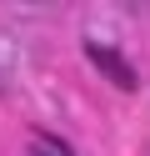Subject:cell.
Wrapping results in <instances>:
<instances>
[{"label":"cell","mask_w":150,"mask_h":156,"mask_svg":"<svg viewBox=\"0 0 150 156\" xmlns=\"http://www.w3.org/2000/svg\"><path fill=\"white\" fill-rule=\"evenodd\" d=\"M85 55H90V61H95V66H100V71H105L110 81H115V86H125V91H130V86H135V71H130V66L120 61L115 51H105V45H95V41H85Z\"/></svg>","instance_id":"cell-1"},{"label":"cell","mask_w":150,"mask_h":156,"mask_svg":"<svg viewBox=\"0 0 150 156\" xmlns=\"http://www.w3.org/2000/svg\"><path fill=\"white\" fill-rule=\"evenodd\" d=\"M30 156H70V146H65V141H55V136H35Z\"/></svg>","instance_id":"cell-2"}]
</instances>
